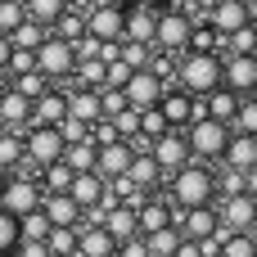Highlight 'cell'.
Instances as JSON below:
<instances>
[{
	"instance_id": "ee69618b",
	"label": "cell",
	"mask_w": 257,
	"mask_h": 257,
	"mask_svg": "<svg viewBox=\"0 0 257 257\" xmlns=\"http://www.w3.org/2000/svg\"><path fill=\"white\" fill-rule=\"evenodd\" d=\"M113 131H117V140H136V136H140V113H136V108H122V113L113 117Z\"/></svg>"
},
{
	"instance_id": "5b68a950",
	"label": "cell",
	"mask_w": 257,
	"mask_h": 257,
	"mask_svg": "<svg viewBox=\"0 0 257 257\" xmlns=\"http://www.w3.org/2000/svg\"><path fill=\"white\" fill-rule=\"evenodd\" d=\"M23 163H32L36 172L50 163H63V136L54 126H27L23 131Z\"/></svg>"
},
{
	"instance_id": "9c48e42d",
	"label": "cell",
	"mask_w": 257,
	"mask_h": 257,
	"mask_svg": "<svg viewBox=\"0 0 257 257\" xmlns=\"http://www.w3.org/2000/svg\"><path fill=\"white\" fill-rule=\"evenodd\" d=\"M221 86L230 95H257V59L253 54H226L221 59Z\"/></svg>"
},
{
	"instance_id": "ffe728a7",
	"label": "cell",
	"mask_w": 257,
	"mask_h": 257,
	"mask_svg": "<svg viewBox=\"0 0 257 257\" xmlns=\"http://www.w3.org/2000/svg\"><path fill=\"white\" fill-rule=\"evenodd\" d=\"M0 122H5V131H18V136L32 126V104L9 86H0Z\"/></svg>"
},
{
	"instance_id": "e575fe53",
	"label": "cell",
	"mask_w": 257,
	"mask_h": 257,
	"mask_svg": "<svg viewBox=\"0 0 257 257\" xmlns=\"http://www.w3.org/2000/svg\"><path fill=\"white\" fill-rule=\"evenodd\" d=\"M45 248L50 257H77V226H54L45 235Z\"/></svg>"
},
{
	"instance_id": "d6986e66",
	"label": "cell",
	"mask_w": 257,
	"mask_h": 257,
	"mask_svg": "<svg viewBox=\"0 0 257 257\" xmlns=\"http://www.w3.org/2000/svg\"><path fill=\"white\" fill-rule=\"evenodd\" d=\"M172 217H176V208L154 190L140 208H136V226H140V235H154V230H163V226H172Z\"/></svg>"
},
{
	"instance_id": "f546056e",
	"label": "cell",
	"mask_w": 257,
	"mask_h": 257,
	"mask_svg": "<svg viewBox=\"0 0 257 257\" xmlns=\"http://www.w3.org/2000/svg\"><path fill=\"white\" fill-rule=\"evenodd\" d=\"M95 140H77V145H63V167L72 172V176H81V172H95Z\"/></svg>"
},
{
	"instance_id": "74e56055",
	"label": "cell",
	"mask_w": 257,
	"mask_h": 257,
	"mask_svg": "<svg viewBox=\"0 0 257 257\" xmlns=\"http://www.w3.org/2000/svg\"><path fill=\"white\" fill-rule=\"evenodd\" d=\"M117 59H122L131 72H145V68H149V59H154V45H136V41H122Z\"/></svg>"
},
{
	"instance_id": "7dc6e473",
	"label": "cell",
	"mask_w": 257,
	"mask_h": 257,
	"mask_svg": "<svg viewBox=\"0 0 257 257\" xmlns=\"http://www.w3.org/2000/svg\"><path fill=\"white\" fill-rule=\"evenodd\" d=\"M9 77H23V72H36V54L32 50H9V63H5Z\"/></svg>"
},
{
	"instance_id": "9a60e30c",
	"label": "cell",
	"mask_w": 257,
	"mask_h": 257,
	"mask_svg": "<svg viewBox=\"0 0 257 257\" xmlns=\"http://www.w3.org/2000/svg\"><path fill=\"white\" fill-rule=\"evenodd\" d=\"M154 32H158V9H136V5L122 9V41L154 45Z\"/></svg>"
},
{
	"instance_id": "8fae6325",
	"label": "cell",
	"mask_w": 257,
	"mask_h": 257,
	"mask_svg": "<svg viewBox=\"0 0 257 257\" xmlns=\"http://www.w3.org/2000/svg\"><path fill=\"white\" fill-rule=\"evenodd\" d=\"M0 208H5L9 217L36 212V208H41V185H36V176H9V181H5V194H0Z\"/></svg>"
},
{
	"instance_id": "94428289",
	"label": "cell",
	"mask_w": 257,
	"mask_h": 257,
	"mask_svg": "<svg viewBox=\"0 0 257 257\" xmlns=\"http://www.w3.org/2000/svg\"><path fill=\"white\" fill-rule=\"evenodd\" d=\"M0 136H5V122H0Z\"/></svg>"
},
{
	"instance_id": "11a10c76",
	"label": "cell",
	"mask_w": 257,
	"mask_h": 257,
	"mask_svg": "<svg viewBox=\"0 0 257 257\" xmlns=\"http://www.w3.org/2000/svg\"><path fill=\"white\" fill-rule=\"evenodd\" d=\"M9 50H14V45H9V36H0V72H5V63H9Z\"/></svg>"
},
{
	"instance_id": "e0dca14e",
	"label": "cell",
	"mask_w": 257,
	"mask_h": 257,
	"mask_svg": "<svg viewBox=\"0 0 257 257\" xmlns=\"http://www.w3.org/2000/svg\"><path fill=\"white\" fill-rule=\"evenodd\" d=\"M131 145L126 140H113V145H99V154H95V176H104V181H117V176H126V167H131Z\"/></svg>"
},
{
	"instance_id": "277c9868",
	"label": "cell",
	"mask_w": 257,
	"mask_h": 257,
	"mask_svg": "<svg viewBox=\"0 0 257 257\" xmlns=\"http://www.w3.org/2000/svg\"><path fill=\"white\" fill-rule=\"evenodd\" d=\"M190 32H194V23H190V14H185L181 5H172V9H158L154 50H163V54H185V50H190Z\"/></svg>"
},
{
	"instance_id": "cb8c5ba5",
	"label": "cell",
	"mask_w": 257,
	"mask_h": 257,
	"mask_svg": "<svg viewBox=\"0 0 257 257\" xmlns=\"http://www.w3.org/2000/svg\"><path fill=\"white\" fill-rule=\"evenodd\" d=\"M68 117H77V122H86V126H95L104 113H99V90H68Z\"/></svg>"
},
{
	"instance_id": "60d3db41",
	"label": "cell",
	"mask_w": 257,
	"mask_h": 257,
	"mask_svg": "<svg viewBox=\"0 0 257 257\" xmlns=\"http://www.w3.org/2000/svg\"><path fill=\"white\" fill-rule=\"evenodd\" d=\"M167 131H172V126L163 122V113H158V104H154V108H140V136H145L149 145H154L158 136H167Z\"/></svg>"
},
{
	"instance_id": "8992f818",
	"label": "cell",
	"mask_w": 257,
	"mask_h": 257,
	"mask_svg": "<svg viewBox=\"0 0 257 257\" xmlns=\"http://www.w3.org/2000/svg\"><path fill=\"white\" fill-rule=\"evenodd\" d=\"M72 68H77L72 45H68V41H59V36H45V41H41V50H36V72L54 86V81L72 77Z\"/></svg>"
},
{
	"instance_id": "f6af8a7d",
	"label": "cell",
	"mask_w": 257,
	"mask_h": 257,
	"mask_svg": "<svg viewBox=\"0 0 257 257\" xmlns=\"http://www.w3.org/2000/svg\"><path fill=\"white\" fill-rule=\"evenodd\" d=\"M23 18H27L23 14V0H0V36H9Z\"/></svg>"
},
{
	"instance_id": "03108f58",
	"label": "cell",
	"mask_w": 257,
	"mask_h": 257,
	"mask_svg": "<svg viewBox=\"0 0 257 257\" xmlns=\"http://www.w3.org/2000/svg\"><path fill=\"white\" fill-rule=\"evenodd\" d=\"M212 257H221V253H212Z\"/></svg>"
},
{
	"instance_id": "be15d7a7",
	"label": "cell",
	"mask_w": 257,
	"mask_h": 257,
	"mask_svg": "<svg viewBox=\"0 0 257 257\" xmlns=\"http://www.w3.org/2000/svg\"><path fill=\"white\" fill-rule=\"evenodd\" d=\"M5 257H18V253H5Z\"/></svg>"
},
{
	"instance_id": "b9f144b4",
	"label": "cell",
	"mask_w": 257,
	"mask_h": 257,
	"mask_svg": "<svg viewBox=\"0 0 257 257\" xmlns=\"http://www.w3.org/2000/svg\"><path fill=\"white\" fill-rule=\"evenodd\" d=\"M221 257H257L253 235H221Z\"/></svg>"
},
{
	"instance_id": "d6a6232c",
	"label": "cell",
	"mask_w": 257,
	"mask_h": 257,
	"mask_svg": "<svg viewBox=\"0 0 257 257\" xmlns=\"http://www.w3.org/2000/svg\"><path fill=\"white\" fill-rule=\"evenodd\" d=\"M36 185H41V194H68L72 172H68L63 163H50V167H41V172H36Z\"/></svg>"
},
{
	"instance_id": "836d02e7",
	"label": "cell",
	"mask_w": 257,
	"mask_h": 257,
	"mask_svg": "<svg viewBox=\"0 0 257 257\" xmlns=\"http://www.w3.org/2000/svg\"><path fill=\"white\" fill-rule=\"evenodd\" d=\"M63 9H68V0H23V14H27L32 23H41L45 32L54 27V18H59Z\"/></svg>"
},
{
	"instance_id": "f5cc1de1",
	"label": "cell",
	"mask_w": 257,
	"mask_h": 257,
	"mask_svg": "<svg viewBox=\"0 0 257 257\" xmlns=\"http://www.w3.org/2000/svg\"><path fill=\"white\" fill-rule=\"evenodd\" d=\"M244 194H248V199H257V167H248V172H244Z\"/></svg>"
},
{
	"instance_id": "f35d334b",
	"label": "cell",
	"mask_w": 257,
	"mask_h": 257,
	"mask_svg": "<svg viewBox=\"0 0 257 257\" xmlns=\"http://www.w3.org/2000/svg\"><path fill=\"white\" fill-rule=\"evenodd\" d=\"M9 90H18V95L32 104V99H41V95L50 90V81H45L41 72H23V77H14V81H9Z\"/></svg>"
},
{
	"instance_id": "83f0119b",
	"label": "cell",
	"mask_w": 257,
	"mask_h": 257,
	"mask_svg": "<svg viewBox=\"0 0 257 257\" xmlns=\"http://www.w3.org/2000/svg\"><path fill=\"white\" fill-rule=\"evenodd\" d=\"M99 226L113 235V244H126V239H136V235H140V226H136V208H108Z\"/></svg>"
},
{
	"instance_id": "ba28073f",
	"label": "cell",
	"mask_w": 257,
	"mask_h": 257,
	"mask_svg": "<svg viewBox=\"0 0 257 257\" xmlns=\"http://www.w3.org/2000/svg\"><path fill=\"white\" fill-rule=\"evenodd\" d=\"M217 221H221V235H253L257 230V199H248V194L221 199Z\"/></svg>"
},
{
	"instance_id": "484cf974",
	"label": "cell",
	"mask_w": 257,
	"mask_h": 257,
	"mask_svg": "<svg viewBox=\"0 0 257 257\" xmlns=\"http://www.w3.org/2000/svg\"><path fill=\"white\" fill-rule=\"evenodd\" d=\"M126 181H131L136 190L154 194V190L163 185V172H158V163H154L149 154H136V158H131V167H126Z\"/></svg>"
},
{
	"instance_id": "7a4b0ae2",
	"label": "cell",
	"mask_w": 257,
	"mask_h": 257,
	"mask_svg": "<svg viewBox=\"0 0 257 257\" xmlns=\"http://www.w3.org/2000/svg\"><path fill=\"white\" fill-rule=\"evenodd\" d=\"M172 86L185 90V95H194V99L212 95V90L221 86V59H217V54H194V50H185V54L176 59V81H172Z\"/></svg>"
},
{
	"instance_id": "52a82bcc",
	"label": "cell",
	"mask_w": 257,
	"mask_h": 257,
	"mask_svg": "<svg viewBox=\"0 0 257 257\" xmlns=\"http://www.w3.org/2000/svg\"><path fill=\"white\" fill-rule=\"evenodd\" d=\"M158 113H163V122H167L172 131H185L190 122H199V117H203V99H194V95H185V90L167 86V90H163V99H158Z\"/></svg>"
},
{
	"instance_id": "30bf717a",
	"label": "cell",
	"mask_w": 257,
	"mask_h": 257,
	"mask_svg": "<svg viewBox=\"0 0 257 257\" xmlns=\"http://www.w3.org/2000/svg\"><path fill=\"white\" fill-rule=\"evenodd\" d=\"M122 9L126 5H117V0H95L86 9V36H95V41H122Z\"/></svg>"
},
{
	"instance_id": "e7e4bbea",
	"label": "cell",
	"mask_w": 257,
	"mask_h": 257,
	"mask_svg": "<svg viewBox=\"0 0 257 257\" xmlns=\"http://www.w3.org/2000/svg\"><path fill=\"white\" fill-rule=\"evenodd\" d=\"M208 5H217V0H208Z\"/></svg>"
},
{
	"instance_id": "9f6ffc18",
	"label": "cell",
	"mask_w": 257,
	"mask_h": 257,
	"mask_svg": "<svg viewBox=\"0 0 257 257\" xmlns=\"http://www.w3.org/2000/svg\"><path fill=\"white\" fill-rule=\"evenodd\" d=\"M248 27H253V32H257V0H253V5H248Z\"/></svg>"
},
{
	"instance_id": "d4e9b609",
	"label": "cell",
	"mask_w": 257,
	"mask_h": 257,
	"mask_svg": "<svg viewBox=\"0 0 257 257\" xmlns=\"http://www.w3.org/2000/svg\"><path fill=\"white\" fill-rule=\"evenodd\" d=\"M235 108H239V95H230L226 86H217L212 95H203V117H212V122H221V126L235 122Z\"/></svg>"
},
{
	"instance_id": "ac0fdd59",
	"label": "cell",
	"mask_w": 257,
	"mask_h": 257,
	"mask_svg": "<svg viewBox=\"0 0 257 257\" xmlns=\"http://www.w3.org/2000/svg\"><path fill=\"white\" fill-rule=\"evenodd\" d=\"M68 117V90L50 86L41 99H32V126H59Z\"/></svg>"
},
{
	"instance_id": "db71d44e",
	"label": "cell",
	"mask_w": 257,
	"mask_h": 257,
	"mask_svg": "<svg viewBox=\"0 0 257 257\" xmlns=\"http://www.w3.org/2000/svg\"><path fill=\"white\" fill-rule=\"evenodd\" d=\"M126 5H136V9H167V0H126Z\"/></svg>"
},
{
	"instance_id": "4dcf8cb0",
	"label": "cell",
	"mask_w": 257,
	"mask_h": 257,
	"mask_svg": "<svg viewBox=\"0 0 257 257\" xmlns=\"http://www.w3.org/2000/svg\"><path fill=\"white\" fill-rule=\"evenodd\" d=\"M145 239V248H149V257H176V248H181V230L176 226H163V230H154V235H140Z\"/></svg>"
},
{
	"instance_id": "816d5d0a",
	"label": "cell",
	"mask_w": 257,
	"mask_h": 257,
	"mask_svg": "<svg viewBox=\"0 0 257 257\" xmlns=\"http://www.w3.org/2000/svg\"><path fill=\"white\" fill-rule=\"evenodd\" d=\"M117 257H149V248H145V239L136 235V239H126V244H117Z\"/></svg>"
},
{
	"instance_id": "3957f363",
	"label": "cell",
	"mask_w": 257,
	"mask_h": 257,
	"mask_svg": "<svg viewBox=\"0 0 257 257\" xmlns=\"http://www.w3.org/2000/svg\"><path fill=\"white\" fill-rule=\"evenodd\" d=\"M181 136H185L194 163H221V154H226V145H230V126H221V122H212V117L190 122Z\"/></svg>"
},
{
	"instance_id": "8d00e7d4",
	"label": "cell",
	"mask_w": 257,
	"mask_h": 257,
	"mask_svg": "<svg viewBox=\"0 0 257 257\" xmlns=\"http://www.w3.org/2000/svg\"><path fill=\"white\" fill-rule=\"evenodd\" d=\"M230 131H239V136H257V95H244V99H239Z\"/></svg>"
},
{
	"instance_id": "bcb514c9",
	"label": "cell",
	"mask_w": 257,
	"mask_h": 257,
	"mask_svg": "<svg viewBox=\"0 0 257 257\" xmlns=\"http://www.w3.org/2000/svg\"><path fill=\"white\" fill-rule=\"evenodd\" d=\"M18 248V217H9L5 208H0V257L14 253Z\"/></svg>"
},
{
	"instance_id": "d590c367",
	"label": "cell",
	"mask_w": 257,
	"mask_h": 257,
	"mask_svg": "<svg viewBox=\"0 0 257 257\" xmlns=\"http://www.w3.org/2000/svg\"><path fill=\"white\" fill-rule=\"evenodd\" d=\"M18 163H23V136H18V131H5V136H0V172L9 176Z\"/></svg>"
},
{
	"instance_id": "7402d4cb",
	"label": "cell",
	"mask_w": 257,
	"mask_h": 257,
	"mask_svg": "<svg viewBox=\"0 0 257 257\" xmlns=\"http://www.w3.org/2000/svg\"><path fill=\"white\" fill-rule=\"evenodd\" d=\"M41 212H45L50 226H77L81 221V208L68 194H41Z\"/></svg>"
},
{
	"instance_id": "4316f807",
	"label": "cell",
	"mask_w": 257,
	"mask_h": 257,
	"mask_svg": "<svg viewBox=\"0 0 257 257\" xmlns=\"http://www.w3.org/2000/svg\"><path fill=\"white\" fill-rule=\"evenodd\" d=\"M68 199H72L77 208H95V203L104 199V176H95V172H81V176H72V185H68Z\"/></svg>"
},
{
	"instance_id": "681fc988",
	"label": "cell",
	"mask_w": 257,
	"mask_h": 257,
	"mask_svg": "<svg viewBox=\"0 0 257 257\" xmlns=\"http://www.w3.org/2000/svg\"><path fill=\"white\" fill-rule=\"evenodd\" d=\"M122 108H126V95H122V90H99V113H104L108 122H113Z\"/></svg>"
},
{
	"instance_id": "6125c7cd",
	"label": "cell",
	"mask_w": 257,
	"mask_h": 257,
	"mask_svg": "<svg viewBox=\"0 0 257 257\" xmlns=\"http://www.w3.org/2000/svg\"><path fill=\"white\" fill-rule=\"evenodd\" d=\"M253 59H257V45H253Z\"/></svg>"
},
{
	"instance_id": "7bdbcfd3",
	"label": "cell",
	"mask_w": 257,
	"mask_h": 257,
	"mask_svg": "<svg viewBox=\"0 0 257 257\" xmlns=\"http://www.w3.org/2000/svg\"><path fill=\"white\" fill-rule=\"evenodd\" d=\"M217 41H221V36H217L208 23H199V27L190 32V50H194V54H217Z\"/></svg>"
},
{
	"instance_id": "91938a15",
	"label": "cell",
	"mask_w": 257,
	"mask_h": 257,
	"mask_svg": "<svg viewBox=\"0 0 257 257\" xmlns=\"http://www.w3.org/2000/svg\"><path fill=\"white\" fill-rule=\"evenodd\" d=\"M86 9H90V5H86V0H81V14H86Z\"/></svg>"
},
{
	"instance_id": "4fadbf2b",
	"label": "cell",
	"mask_w": 257,
	"mask_h": 257,
	"mask_svg": "<svg viewBox=\"0 0 257 257\" xmlns=\"http://www.w3.org/2000/svg\"><path fill=\"white\" fill-rule=\"evenodd\" d=\"M172 226H176V230H181L185 239H194V244H203V239L221 235L217 208H190V212H176V217H172Z\"/></svg>"
},
{
	"instance_id": "7c38bea8",
	"label": "cell",
	"mask_w": 257,
	"mask_h": 257,
	"mask_svg": "<svg viewBox=\"0 0 257 257\" xmlns=\"http://www.w3.org/2000/svg\"><path fill=\"white\" fill-rule=\"evenodd\" d=\"M149 158L158 163V172H163V176H172V172H181L185 163H194V158H190V145H185V136H181V131L158 136V140L149 145Z\"/></svg>"
},
{
	"instance_id": "2e32d148",
	"label": "cell",
	"mask_w": 257,
	"mask_h": 257,
	"mask_svg": "<svg viewBox=\"0 0 257 257\" xmlns=\"http://www.w3.org/2000/svg\"><path fill=\"white\" fill-rule=\"evenodd\" d=\"M208 27H212L217 36H230V32L248 27V5H244V0H217V5L208 9Z\"/></svg>"
},
{
	"instance_id": "1f68e13d",
	"label": "cell",
	"mask_w": 257,
	"mask_h": 257,
	"mask_svg": "<svg viewBox=\"0 0 257 257\" xmlns=\"http://www.w3.org/2000/svg\"><path fill=\"white\" fill-rule=\"evenodd\" d=\"M45 36H50V32H45L41 23H32V18H23V23H18L14 32H9V45H14V50H32V54H36Z\"/></svg>"
},
{
	"instance_id": "ab89813d",
	"label": "cell",
	"mask_w": 257,
	"mask_h": 257,
	"mask_svg": "<svg viewBox=\"0 0 257 257\" xmlns=\"http://www.w3.org/2000/svg\"><path fill=\"white\" fill-rule=\"evenodd\" d=\"M54 226L45 221V212L36 208V212H27V217H18V239H45Z\"/></svg>"
},
{
	"instance_id": "f1b7e54d",
	"label": "cell",
	"mask_w": 257,
	"mask_h": 257,
	"mask_svg": "<svg viewBox=\"0 0 257 257\" xmlns=\"http://www.w3.org/2000/svg\"><path fill=\"white\" fill-rule=\"evenodd\" d=\"M50 36H59V41H68V45H77L81 36H86V14L81 9H63L59 18H54V27H50Z\"/></svg>"
},
{
	"instance_id": "6f0895ef",
	"label": "cell",
	"mask_w": 257,
	"mask_h": 257,
	"mask_svg": "<svg viewBox=\"0 0 257 257\" xmlns=\"http://www.w3.org/2000/svg\"><path fill=\"white\" fill-rule=\"evenodd\" d=\"M5 181H9V176H5V172H0V194H5Z\"/></svg>"
},
{
	"instance_id": "603a6c76",
	"label": "cell",
	"mask_w": 257,
	"mask_h": 257,
	"mask_svg": "<svg viewBox=\"0 0 257 257\" xmlns=\"http://www.w3.org/2000/svg\"><path fill=\"white\" fill-rule=\"evenodd\" d=\"M77 257H117V244L104 226H90V230H77Z\"/></svg>"
},
{
	"instance_id": "c3c4849f",
	"label": "cell",
	"mask_w": 257,
	"mask_h": 257,
	"mask_svg": "<svg viewBox=\"0 0 257 257\" xmlns=\"http://www.w3.org/2000/svg\"><path fill=\"white\" fill-rule=\"evenodd\" d=\"M54 131L63 136V145H77V140H90V126H86V122H77V117H63V122H59Z\"/></svg>"
},
{
	"instance_id": "5bb4252c",
	"label": "cell",
	"mask_w": 257,
	"mask_h": 257,
	"mask_svg": "<svg viewBox=\"0 0 257 257\" xmlns=\"http://www.w3.org/2000/svg\"><path fill=\"white\" fill-rule=\"evenodd\" d=\"M163 90H167V86H163L149 68H145V72H131V77H126V86H122L126 108H136V113H140V108H154V104L163 99Z\"/></svg>"
},
{
	"instance_id": "680465c9",
	"label": "cell",
	"mask_w": 257,
	"mask_h": 257,
	"mask_svg": "<svg viewBox=\"0 0 257 257\" xmlns=\"http://www.w3.org/2000/svg\"><path fill=\"white\" fill-rule=\"evenodd\" d=\"M181 5H199V0H181Z\"/></svg>"
},
{
	"instance_id": "f907efd6",
	"label": "cell",
	"mask_w": 257,
	"mask_h": 257,
	"mask_svg": "<svg viewBox=\"0 0 257 257\" xmlns=\"http://www.w3.org/2000/svg\"><path fill=\"white\" fill-rule=\"evenodd\" d=\"M14 253L18 257H50V248H45V239H18Z\"/></svg>"
},
{
	"instance_id": "6da1fadb",
	"label": "cell",
	"mask_w": 257,
	"mask_h": 257,
	"mask_svg": "<svg viewBox=\"0 0 257 257\" xmlns=\"http://www.w3.org/2000/svg\"><path fill=\"white\" fill-rule=\"evenodd\" d=\"M167 199L176 203V212L212 208V203H217V176H212V167L185 163L181 172H172V176H167Z\"/></svg>"
},
{
	"instance_id": "44dd1931",
	"label": "cell",
	"mask_w": 257,
	"mask_h": 257,
	"mask_svg": "<svg viewBox=\"0 0 257 257\" xmlns=\"http://www.w3.org/2000/svg\"><path fill=\"white\" fill-rule=\"evenodd\" d=\"M221 167H230V172H248V167H257V136L230 131V145H226V154H221Z\"/></svg>"
}]
</instances>
